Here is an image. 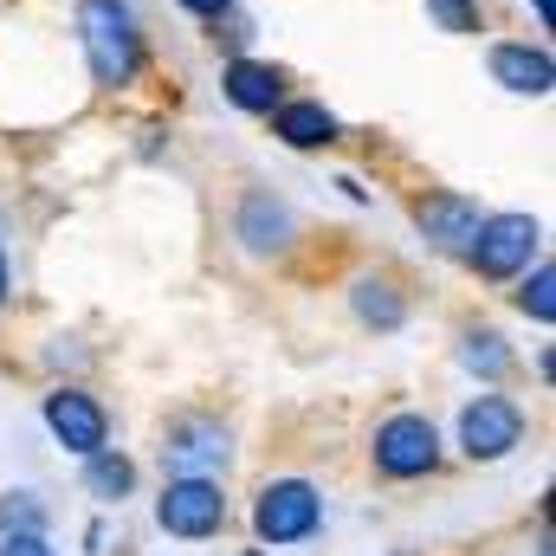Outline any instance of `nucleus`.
Masks as SVG:
<instances>
[{
	"instance_id": "f8f14e48",
	"label": "nucleus",
	"mask_w": 556,
	"mask_h": 556,
	"mask_svg": "<svg viewBox=\"0 0 556 556\" xmlns=\"http://www.w3.org/2000/svg\"><path fill=\"white\" fill-rule=\"evenodd\" d=\"M220 91H227L233 111H253V117H273L278 104H285V78H278L273 65H260V59H233Z\"/></svg>"
},
{
	"instance_id": "6e6552de",
	"label": "nucleus",
	"mask_w": 556,
	"mask_h": 556,
	"mask_svg": "<svg viewBox=\"0 0 556 556\" xmlns=\"http://www.w3.org/2000/svg\"><path fill=\"white\" fill-rule=\"evenodd\" d=\"M46 433H52L72 459H85V453L111 446V415H104V402H98L91 389L59 382V389L46 395Z\"/></svg>"
},
{
	"instance_id": "f3484780",
	"label": "nucleus",
	"mask_w": 556,
	"mask_h": 556,
	"mask_svg": "<svg viewBox=\"0 0 556 556\" xmlns=\"http://www.w3.org/2000/svg\"><path fill=\"white\" fill-rule=\"evenodd\" d=\"M525 285H518V311H525V317H531V324H544V330H551L556 324V266L551 260H538V266H525Z\"/></svg>"
},
{
	"instance_id": "0eeeda50",
	"label": "nucleus",
	"mask_w": 556,
	"mask_h": 556,
	"mask_svg": "<svg viewBox=\"0 0 556 556\" xmlns=\"http://www.w3.org/2000/svg\"><path fill=\"white\" fill-rule=\"evenodd\" d=\"M544 247V227L531 214H485L472 247H466V266L479 278H518Z\"/></svg>"
},
{
	"instance_id": "b1692460",
	"label": "nucleus",
	"mask_w": 556,
	"mask_h": 556,
	"mask_svg": "<svg viewBox=\"0 0 556 556\" xmlns=\"http://www.w3.org/2000/svg\"><path fill=\"white\" fill-rule=\"evenodd\" d=\"M531 13H538V20H544V26H551V0H531Z\"/></svg>"
},
{
	"instance_id": "4468645a",
	"label": "nucleus",
	"mask_w": 556,
	"mask_h": 556,
	"mask_svg": "<svg viewBox=\"0 0 556 556\" xmlns=\"http://www.w3.org/2000/svg\"><path fill=\"white\" fill-rule=\"evenodd\" d=\"M85 492H91L98 505H124V498L137 492V459H130V453H117V446L85 453Z\"/></svg>"
},
{
	"instance_id": "412c9836",
	"label": "nucleus",
	"mask_w": 556,
	"mask_h": 556,
	"mask_svg": "<svg viewBox=\"0 0 556 556\" xmlns=\"http://www.w3.org/2000/svg\"><path fill=\"white\" fill-rule=\"evenodd\" d=\"M85 544H91V556H104V551H111V525H91V531H85Z\"/></svg>"
},
{
	"instance_id": "dca6fc26",
	"label": "nucleus",
	"mask_w": 556,
	"mask_h": 556,
	"mask_svg": "<svg viewBox=\"0 0 556 556\" xmlns=\"http://www.w3.org/2000/svg\"><path fill=\"white\" fill-rule=\"evenodd\" d=\"M453 356H459V369H466V376H479V382H505V376H511V363H518V356H511V343H505L498 330H466Z\"/></svg>"
},
{
	"instance_id": "9b49d317",
	"label": "nucleus",
	"mask_w": 556,
	"mask_h": 556,
	"mask_svg": "<svg viewBox=\"0 0 556 556\" xmlns=\"http://www.w3.org/2000/svg\"><path fill=\"white\" fill-rule=\"evenodd\" d=\"M350 311H356L363 330H382V337L408 324V298H402V285L382 278V273H363L356 285H350Z\"/></svg>"
},
{
	"instance_id": "2eb2a0df",
	"label": "nucleus",
	"mask_w": 556,
	"mask_h": 556,
	"mask_svg": "<svg viewBox=\"0 0 556 556\" xmlns=\"http://www.w3.org/2000/svg\"><path fill=\"white\" fill-rule=\"evenodd\" d=\"M273 130H278V142H291V149H324V142H337V117H330L317 98H298V104H278Z\"/></svg>"
},
{
	"instance_id": "aec40b11",
	"label": "nucleus",
	"mask_w": 556,
	"mask_h": 556,
	"mask_svg": "<svg viewBox=\"0 0 556 556\" xmlns=\"http://www.w3.org/2000/svg\"><path fill=\"white\" fill-rule=\"evenodd\" d=\"M0 556H59L46 544V531H7L0 538Z\"/></svg>"
},
{
	"instance_id": "f03ea898",
	"label": "nucleus",
	"mask_w": 556,
	"mask_h": 556,
	"mask_svg": "<svg viewBox=\"0 0 556 556\" xmlns=\"http://www.w3.org/2000/svg\"><path fill=\"white\" fill-rule=\"evenodd\" d=\"M324 531V492L311 479H266L260 498H253V538L291 551V544H311Z\"/></svg>"
},
{
	"instance_id": "9d476101",
	"label": "nucleus",
	"mask_w": 556,
	"mask_h": 556,
	"mask_svg": "<svg viewBox=\"0 0 556 556\" xmlns=\"http://www.w3.org/2000/svg\"><path fill=\"white\" fill-rule=\"evenodd\" d=\"M233 233H240L253 253H285V247H291V233H298V214H291L278 194L253 188V194L240 201V220H233Z\"/></svg>"
},
{
	"instance_id": "f257e3e1",
	"label": "nucleus",
	"mask_w": 556,
	"mask_h": 556,
	"mask_svg": "<svg viewBox=\"0 0 556 556\" xmlns=\"http://www.w3.org/2000/svg\"><path fill=\"white\" fill-rule=\"evenodd\" d=\"M78 33H85L91 78H98L104 91H117V85L137 78L142 39H137V20H130L124 0H85V7H78Z\"/></svg>"
},
{
	"instance_id": "423d86ee",
	"label": "nucleus",
	"mask_w": 556,
	"mask_h": 556,
	"mask_svg": "<svg viewBox=\"0 0 556 556\" xmlns=\"http://www.w3.org/2000/svg\"><path fill=\"white\" fill-rule=\"evenodd\" d=\"M155 525L181 544H207L227 531V492L220 479H168L155 498Z\"/></svg>"
},
{
	"instance_id": "7ed1b4c3",
	"label": "nucleus",
	"mask_w": 556,
	"mask_h": 556,
	"mask_svg": "<svg viewBox=\"0 0 556 556\" xmlns=\"http://www.w3.org/2000/svg\"><path fill=\"white\" fill-rule=\"evenodd\" d=\"M369 466H376V479H395V485L440 472V427L427 415H415V408L389 415L369 433Z\"/></svg>"
},
{
	"instance_id": "ddd939ff",
	"label": "nucleus",
	"mask_w": 556,
	"mask_h": 556,
	"mask_svg": "<svg viewBox=\"0 0 556 556\" xmlns=\"http://www.w3.org/2000/svg\"><path fill=\"white\" fill-rule=\"evenodd\" d=\"M492 78L518 98H544L551 91V52H531V46H492Z\"/></svg>"
},
{
	"instance_id": "6ab92c4d",
	"label": "nucleus",
	"mask_w": 556,
	"mask_h": 556,
	"mask_svg": "<svg viewBox=\"0 0 556 556\" xmlns=\"http://www.w3.org/2000/svg\"><path fill=\"white\" fill-rule=\"evenodd\" d=\"M427 13H433L446 33H479V7H472V0H427Z\"/></svg>"
},
{
	"instance_id": "5701e85b",
	"label": "nucleus",
	"mask_w": 556,
	"mask_h": 556,
	"mask_svg": "<svg viewBox=\"0 0 556 556\" xmlns=\"http://www.w3.org/2000/svg\"><path fill=\"white\" fill-rule=\"evenodd\" d=\"M7 285H13V273H7V247H0V304H7Z\"/></svg>"
},
{
	"instance_id": "20e7f679",
	"label": "nucleus",
	"mask_w": 556,
	"mask_h": 556,
	"mask_svg": "<svg viewBox=\"0 0 556 556\" xmlns=\"http://www.w3.org/2000/svg\"><path fill=\"white\" fill-rule=\"evenodd\" d=\"M233 466V427L214 415H175L162 427V472L168 479H220Z\"/></svg>"
},
{
	"instance_id": "39448f33",
	"label": "nucleus",
	"mask_w": 556,
	"mask_h": 556,
	"mask_svg": "<svg viewBox=\"0 0 556 556\" xmlns=\"http://www.w3.org/2000/svg\"><path fill=\"white\" fill-rule=\"evenodd\" d=\"M531 433V415L511 402V395H472L459 408V453L472 466H492V459H511Z\"/></svg>"
},
{
	"instance_id": "a211bd4d",
	"label": "nucleus",
	"mask_w": 556,
	"mask_h": 556,
	"mask_svg": "<svg viewBox=\"0 0 556 556\" xmlns=\"http://www.w3.org/2000/svg\"><path fill=\"white\" fill-rule=\"evenodd\" d=\"M7 531H52V505L39 492H0V538Z\"/></svg>"
},
{
	"instance_id": "1a4fd4ad",
	"label": "nucleus",
	"mask_w": 556,
	"mask_h": 556,
	"mask_svg": "<svg viewBox=\"0 0 556 556\" xmlns=\"http://www.w3.org/2000/svg\"><path fill=\"white\" fill-rule=\"evenodd\" d=\"M479 201L472 194H453V188H433V194H420L415 201V227L420 240L433 247V253H453V260H466V247H472V233H479Z\"/></svg>"
},
{
	"instance_id": "4be33fe9",
	"label": "nucleus",
	"mask_w": 556,
	"mask_h": 556,
	"mask_svg": "<svg viewBox=\"0 0 556 556\" xmlns=\"http://www.w3.org/2000/svg\"><path fill=\"white\" fill-rule=\"evenodd\" d=\"M181 7H188V13H207V20H214V13H227V0H181Z\"/></svg>"
}]
</instances>
